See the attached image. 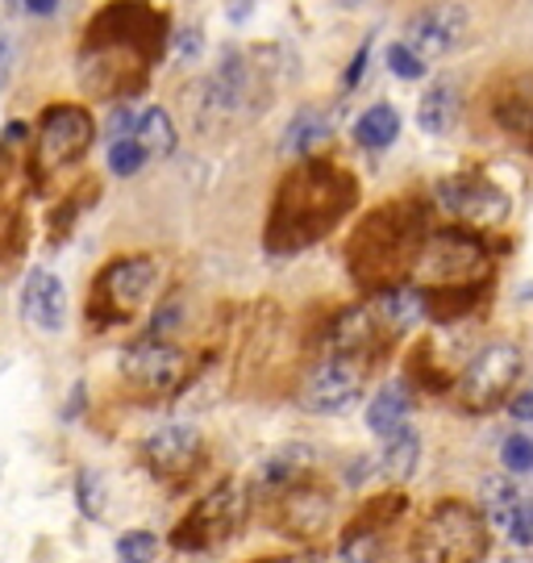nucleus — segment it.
Returning a JSON list of instances; mask_svg holds the SVG:
<instances>
[{"label": "nucleus", "instance_id": "nucleus-13", "mask_svg": "<svg viewBox=\"0 0 533 563\" xmlns=\"http://www.w3.org/2000/svg\"><path fill=\"white\" fill-rule=\"evenodd\" d=\"M330 497L313 484H292L276 501V526L288 539H313L330 526Z\"/></svg>", "mask_w": 533, "mask_h": 563}, {"label": "nucleus", "instance_id": "nucleus-23", "mask_svg": "<svg viewBox=\"0 0 533 563\" xmlns=\"http://www.w3.org/2000/svg\"><path fill=\"white\" fill-rule=\"evenodd\" d=\"M134 139H138V146L151 159H163V155L176 151V121H171L167 109H142L138 125H134Z\"/></svg>", "mask_w": 533, "mask_h": 563}, {"label": "nucleus", "instance_id": "nucleus-18", "mask_svg": "<svg viewBox=\"0 0 533 563\" xmlns=\"http://www.w3.org/2000/svg\"><path fill=\"white\" fill-rule=\"evenodd\" d=\"M371 313H376V322H384L388 330H409L425 318V297H421V288L413 284H392V288H379L376 292V305H371Z\"/></svg>", "mask_w": 533, "mask_h": 563}, {"label": "nucleus", "instance_id": "nucleus-21", "mask_svg": "<svg viewBox=\"0 0 533 563\" xmlns=\"http://www.w3.org/2000/svg\"><path fill=\"white\" fill-rule=\"evenodd\" d=\"M409 409H413V393H409V384L388 380L376 397H371V405H367V426L384 439V434H392L396 426H404Z\"/></svg>", "mask_w": 533, "mask_h": 563}, {"label": "nucleus", "instance_id": "nucleus-11", "mask_svg": "<svg viewBox=\"0 0 533 563\" xmlns=\"http://www.w3.org/2000/svg\"><path fill=\"white\" fill-rule=\"evenodd\" d=\"M434 197L446 213L463 218L467 225H500L509 218V192L496 188L492 180H484V176H451V180H437Z\"/></svg>", "mask_w": 533, "mask_h": 563}, {"label": "nucleus", "instance_id": "nucleus-24", "mask_svg": "<svg viewBox=\"0 0 533 563\" xmlns=\"http://www.w3.org/2000/svg\"><path fill=\"white\" fill-rule=\"evenodd\" d=\"M309 467H313V451L309 446H288V451H279V455L263 463L258 481L267 488H292V484H304Z\"/></svg>", "mask_w": 533, "mask_h": 563}, {"label": "nucleus", "instance_id": "nucleus-1", "mask_svg": "<svg viewBox=\"0 0 533 563\" xmlns=\"http://www.w3.org/2000/svg\"><path fill=\"white\" fill-rule=\"evenodd\" d=\"M358 184L351 172H342L334 163L309 159L297 172H288L267 218V251L276 255H297L321 242L337 222L355 209Z\"/></svg>", "mask_w": 533, "mask_h": 563}, {"label": "nucleus", "instance_id": "nucleus-15", "mask_svg": "<svg viewBox=\"0 0 533 563\" xmlns=\"http://www.w3.org/2000/svg\"><path fill=\"white\" fill-rule=\"evenodd\" d=\"M142 455L146 463L155 467L158 476H184V472H192V463L200 455V434L192 426H163L155 434H146V443H142Z\"/></svg>", "mask_w": 533, "mask_h": 563}, {"label": "nucleus", "instance_id": "nucleus-26", "mask_svg": "<svg viewBox=\"0 0 533 563\" xmlns=\"http://www.w3.org/2000/svg\"><path fill=\"white\" fill-rule=\"evenodd\" d=\"M396 134H400V113H396L392 104H371V109L355 121V139H358V146H367V151L392 146Z\"/></svg>", "mask_w": 533, "mask_h": 563}, {"label": "nucleus", "instance_id": "nucleus-42", "mask_svg": "<svg viewBox=\"0 0 533 563\" xmlns=\"http://www.w3.org/2000/svg\"><path fill=\"white\" fill-rule=\"evenodd\" d=\"M337 4H342V9H355V4H363V0H337Z\"/></svg>", "mask_w": 533, "mask_h": 563}, {"label": "nucleus", "instance_id": "nucleus-22", "mask_svg": "<svg viewBox=\"0 0 533 563\" xmlns=\"http://www.w3.org/2000/svg\"><path fill=\"white\" fill-rule=\"evenodd\" d=\"M492 118L517 134V139H525L533 146V80L530 84H517L509 92H500L492 104Z\"/></svg>", "mask_w": 533, "mask_h": 563}, {"label": "nucleus", "instance_id": "nucleus-32", "mask_svg": "<svg viewBox=\"0 0 533 563\" xmlns=\"http://www.w3.org/2000/svg\"><path fill=\"white\" fill-rule=\"evenodd\" d=\"M504 534H509L517 547H533V497H521V501H517L513 518L504 526Z\"/></svg>", "mask_w": 533, "mask_h": 563}, {"label": "nucleus", "instance_id": "nucleus-34", "mask_svg": "<svg viewBox=\"0 0 533 563\" xmlns=\"http://www.w3.org/2000/svg\"><path fill=\"white\" fill-rule=\"evenodd\" d=\"M367 63H371V46L363 42L355 51V59H351V67H346V76H342V88H358L363 76H367Z\"/></svg>", "mask_w": 533, "mask_h": 563}, {"label": "nucleus", "instance_id": "nucleus-12", "mask_svg": "<svg viewBox=\"0 0 533 563\" xmlns=\"http://www.w3.org/2000/svg\"><path fill=\"white\" fill-rule=\"evenodd\" d=\"M121 372L142 388H151V393H176L184 372H188V360L171 342L142 339L121 355Z\"/></svg>", "mask_w": 533, "mask_h": 563}, {"label": "nucleus", "instance_id": "nucleus-27", "mask_svg": "<svg viewBox=\"0 0 533 563\" xmlns=\"http://www.w3.org/2000/svg\"><path fill=\"white\" fill-rule=\"evenodd\" d=\"M146 151L138 146V139H121V142H109V167H113V176H138L142 167H146Z\"/></svg>", "mask_w": 533, "mask_h": 563}, {"label": "nucleus", "instance_id": "nucleus-40", "mask_svg": "<svg viewBox=\"0 0 533 563\" xmlns=\"http://www.w3.org/2000/svg\"><path fill=\"white\" fill-rule=\"evenodd\" d=\"M25 9H30L34 18H51V13L59 9V0H25Z\"/></svg>", "mask_w": 533, "mask_h": 563}, {"label": "nucleus", "instance_id": "nucleus-31", "mask_svg": "<svg viewBox=\"0 0 533 563\" xmlns=\"http://www.w3.org/2000/svg\"><path fill=\"white\" fill-rule=\"evenodd\" d=\"M76 497H79V509H84L88 518H100V514H104V505H100V481H97V472H92V467H79Z\"/></svg>", "mask_w": 533, "mask_h": 563}, {"label": "nucleus", "instance_id": "nucleus-5", "mask_svg": "<svg viewBox=\"0 0 533 563\" xmlns=\"http://www.w3.org/2000/svg\"><path fill=\"white\" fill-rule=\"evenodd\" d=\"M97 139V121L79 104H51L38 121V146H34V172L51 176L88 155Z\"/></svg>", "mask_w": 533, "mask_h": 563}, {"label": "nucleus", "instance_id": "nucleus-9", "mask_svg": "<svg viewBox=\"0 0 533 563\" xmlns=\"http://www.w3.org/2000/svg\"><path fill=\"white\" fill-rule=\"evenodd\" d=\"M242 493H237L234 484H218L204 501H197V509L179 522L176 530V547L179 551H204V547H218L221 539H230L242 522Z\"/></svg>", "mask_w": 533, "mask_h": 563}, {"label": "nucleus", "instance_id": "nucleus-29", "mask_svg": "<svg viewBox=\"0 0 533 563\" xmlns=\"http://www.w3.org/2000/svg\"><path fill=\"white\" fill-rule=\"evenodd\" d=\"M500 463H504L513 476L533 472V439L530 434H509V439L500 443Z\"/></svg>", "mask_w": 533, "mask_h": 563}, {"label": "nucleus", "instance_id": "nucleus-41", "mask_svg": "<svg viewBox=\"0 0 533 563\" xmlns=\"http://www.w3.org/2000/svg\"><path fill=\"white\" fill-rule=\"evenodd\" d=\"M79 409H84V384H76V393H71V405H67V413H63V418L71 422V418H76Z\"/></svg>", "mask_w": 533, "mask_h": 563}, {"label": "nucleus", "instance_id": "nucleus-25", "mask_svg": "<svg viewBox=\"0 0 533 563\" xmlns=\"http://www.w3.org/2000/svg\"><path fill=\"white\" fill-rule=\"evenodd\" d=\"M517 501H521V493L513 488V481L509 476H488V481L479 484V514H484V522L488 526H509V518H513Z\"/></svg>", "mask_w": 533, "mask_h": 563}, {"label": "nucleus", "instance_id": "nucleus-17", "mask_svg": "<svg viewBox=\"0 0 533 563\" xmlns=\"http://www.w3.org/2000/svg\"><path fill=\"white\" fill-rule=\"evenodd\" d=\"M337 130V118L334 109H300L297 118L288 121V130H284V142H279V151L284 155H313L317 146H325V142L334 139Z\"/></svg>", "mask_w": 533, "mask_h": 563}, {"label": "nucleus", "instance_id": "nucleus-39", "mask_svg": "<svg viewBox=\"0 0 533 563\" xmlns=\"http://www.w3.org/2000/svg\"><path fill=\"white\" fill-rule=\"evenodd\" d=\"M9 63H13V42L0 38V88H4V80H9Z\"/></svg>", "mask_w": 533, "mask_h": 563}, {"label": "nucleus", "instance_id": "nucleus-19", "mask_svg": "<svg viewBox=\"0 0 533 563\" xmlns=\"http://www.w3.org/2000/svg\"><path fill=\"white\" fill-rule=\"evenodd\" d=\"M458 113H463L458 88L451 80H437V84H430V92H425L421 104H417V125H421L425 134L442 139V134H451V130L458 125Z\"/></svg>", "mask_w": 533, "mask_h": 563}, {"label": "nucleus", "instance_id": "nucleus-10", "mask_svg": "<svg viewBox=\"0 0 533 563\" xmlns=\"http://www.w3.org/2000/svg\"><path fill=\"white\" fill-rule=\"evenodd\" d=\"M467 25H471V13H467L463 4H451V0L425 4V9L404 25V46H409L421 63L442 59V55H451V51L463 46Z\"/></svg>", "mask_w": 533, "mask_h": 563}, {"label": "nucleus", "instance_id": "nucleus-36", "mask_svg": "<svg viewBox=\"0 0 533 563\" xmlns=\"http://www.w3.org/2000/svg\"><path fill=\"white\" fill-rule=\"evenodd\" d=\"M200 30H179V38H176V46H179V55H184V59H197L200 55Z\"/></svg>", "mask_w": 533, "mask_h": 563}, {"label": "nucleus", "instance_id": "nucleus-4", "mask_svg": "<svg viewBox=\"0 0 533 563\" xmlns=\"http://www.w3.org/2000/svg\"><path fill=\"white\" fill-rule=\"evenodd\" d=\"M488 242L471 230H434L425 234L413 260V272L430 288L421 292H455V288H488Z\"/></svg>", "mask_w": 533, "mask_h": 563}, {"label": "nucleus", "instance_id": "nucleus-33", "mask_svg": "<svg viewBox=\"0 0 533 563\" xmlns=\"http://www.w3.org/2000/svg\"><path fill=\"white\" fill-rule=\"evenodd\" d=\"M134 125H138V109L134 104H118L109 113V121H104V134H109V142L134 139Z\"/></svg>", "mask_w": 533, "mask_h": 563}, {"label": "nucleus", "instance_id": "nucleus-20", "mask_svg": "<svg viewBox=\"0 0 533 563\" xmlns=\"http://www.w3.org/2000/svg\"><path fill=\"white\" fill-rule=\"evenodd\" d=\"M384 472H388V481L404 484L417 476V463H421V434H417L413 426H396L392 434H384Z\"/></svg>", "mask_w": 533, "mask_h": 563}, {"label": "nucleus", "instance_id": "nucleus-7", "mask_svg": "<svg viewBox=\"0 0 533 563\" xmlns=\"http://www.w3.org/2000/svg\"><path fill=\"white\" fill-rule=\"evenodd\" d=\"M155 284V263L146 255H130V260H113L100 280L92 284V322H125L134 309L142 305V297Z\"/></svg>", "mask_w": 533, "mask_h": 563}, {"label": "nucleus", "instance_id": "nucleus-38", "mask_svg": "<svg viewBox=\"0 0 533 563\" xmlns=\"http://www.w3.org/2000/svg\"><path fill=\"white\" fill-rule=\"evenodd\" d=\"M255 563H325L313 551H300V555H271V560H255Z\"/></svg>", "mask_w": 533, "mask_h": 563}, {"label": "nucleus", "instance_id": "nucleus-14", "mask_svg": "<svg viewBox=\"0 0 533 563\" xmlns=\"http://www.w3.org/2000/svg\"><path fill=\"white\" fill-rule=\"evenodd\" d=\"M21 313H25V322H34L46 334H59L67 322V292L55 272L30 267V276L21 284Z\"/></svg>", "mask_w": 533, "mask_h": 563}, {"label": "nucleus", "instance_id": "nucleus-2", "mask_svg": "<svg viewBox=\"0 0 533 563\" xmlns=\"http://www.w3.org/2000/svg\"><path fill=\"white\" fill-rule=\"evenodd\" d=\"M425 242V213L413 201H392L376 209L367 222L358 225V234L351 239V272L358 284L371 288H392L400 276L413 267L417 251Z\"/></svg>", "mask_w": 533, "mask_h": 563}, {"label": "nucleus", "instance_id": "nucleus-8", "mask_svg": "<svg viewBox=\"0 0 533 563\" xmlns=\"http://www.w3.org/2000/svg\"><path fill=\"white\" fill-rule=\"evenodd\" d=\"M363 384H367V360L330 355L325 363H317L313 376L300 388V409L304 413H346L363 397Z\"/></svg>", "mask_w": 533, "mask_h": 563}, {"label": "nucleus", "instance_id": "nucleus-3", "mask_svg": "<svg viewBox=\"0 0 533 563\" xmlns=\"http://www.w3.org/2000/svg\"><path fill=\"white\" fill-rule=\"evenodd\" d=\"M492 547L488 522L475 505L446 497L413 534V563H479Z\"/></svg>", "mask_w": 533, "mask_h": 563}, {"label": "nucleus", "instance_id": "nucleus-35", "mask_svg": "<svg viewBox=\"0 0 533 563\" xmlns=\"http://www.w3.org/2000/svg\"><path fill=\"white\" fill-rule=\"evenodd\" d=\"M509 413H513L517 422H533V388L517 393L513 401H509Z\"/></svg>", "mask_w": 533, "mask_h": 563}, {"label": "nucleus", "instance_id": "nucleus-16", "mask_svg": "<svg viewBox=\"0 0 533 563\" xmlns=\"http://www.w3.org/2000/svg\"><path fill=\"white\" fill-rule=\"evenodd\" d=\"M255 71H251V63H246V55H225L221 59V67L209 76V84H204V109L209 113H237L242 104L251 101V88H255Z\"/></svg>", "mask_w": 533, "mask_h": 563}, {"label": "nucleus", "instance_id": "nucleus-28", "mask_svg": "<svg viewBox=\"0 0 533 563\" xmlns=\"http://www.w3.org/2000/svg\"><path fill=\"white\" fill-rule=\"evenodd\" d=\"M118 555H121V563H155L158 539L151 530H130V534L118 539Z\"/></svg>", "mask_w": 533, "mask_h": 563}, {"label": "nucleus", "instance_id": "nucleus-6", "mask_svg": "<svg viewBox=\"0 0 533 563\" xmlns=\"http://www.w3.org/2000/svg\"><path fill=\"white\" fill-rule=\"evenodd\" d=\"M517 376H521V351L513 342H492L467 363V372L458 380V405L471 413L496 409L500 401H509Z\"/></svg>", "mask_w": 533, "mask_h": 563}, {"label": "nucleus", "instance_id": "nucleus-37", "mask_svg": "<svg viewBox=\"0 0 533 563\" xmlns=\"http://www.w3.org/2000/svg\"><path fill=\"white\" fill-rule=\"evenodd\" d=\"M225 13H230L234 25H242V21L255 13V0H225Z\"/></svg>", "mask_w": 533, "mask_h": 563}, {"label": "nucleus", "instance_id": "nucleus-30", "mask_svg": "<svg viewBox=\"0 0 533 563\" xmlns=\"http://www.w3.org/2000/svg\"><path fill=\"white\" fill-rule=\"evenodd\" d=\"M388 67H392V76H400V80H421L430 63L417 59L404 42H392V46H388Z\"/></svg>", "mask_w": 533, "mask_h": 563}]
</instances>
